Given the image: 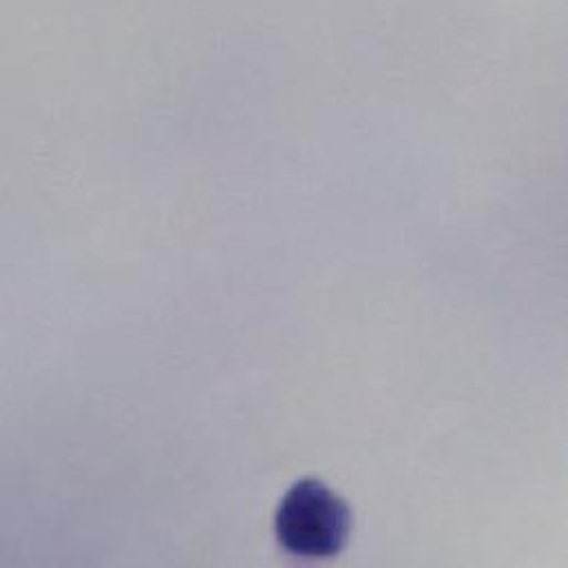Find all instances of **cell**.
<instances>
[{"label": "cell", "mask_w": 568, "mask_h": 568, "mask_svg": "<svg viewBox=\"0 0 568 568\" xmlns=\"http://www.w3.org/2000/svg\"><path fill=\"white\" fill-rule=\"evenodd\" d=\"M275 531L287 554L305 560H325L347 545L352 514L345 500L321 480L305 478L285 494Z\"/></svg>", "instance_id": "obj_1"}]
</instances>
